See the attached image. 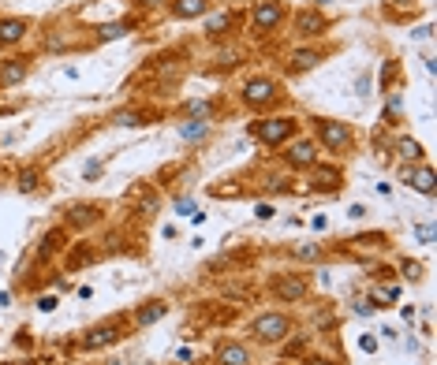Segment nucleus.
<instances>
[{"label":"nucleus","instance_id":"nucleus-1","mask_svg":"<svg viewBox=\"0 0 437 365\" xmlns=\"http://www.w3.org/2000/svg\"><path fill=\"white\" fill-rule=\"evenodd\" d=\"M311 138H314L318 149H326V153H333V157L355 153V127L344 123V120H333V115H314Z\"/></svg>","mask_w":437,"mask_h":365},{"label":"nucleus","instance_id":"nucleus-2","mask_svg":"<svg viewBox=\"0 0 437 365\" xmlns=\"http://www.w3.org/2000/svg\"><path fill=\"white\" fill-rule=\"evenodd\" d=\"M239 101H243V108L254 112V115H269V108H277V105L284 101L281 82H277V78H269V75H254V78L243 82Z\"/></svg>","mask_w":437,"mask_h":365},{"label":"nucleus","instance_id":"nucleus-3","mask_svg":"<svg viewBox=\"0 0 437 365\" xmlns=\"http://www.w3.org/2000/svg\"><path fill=\"white\" fill-rule=\"evenodd\" d=\"M247 130H251V138L258 145L281 149L284 142H291V138L299 135V120H296V115H258Z\"/></svg>","mask_w":437,"mask_h":365},{"label":"nucleus","instance_id":"nucleus-4","mask_svg":"<svg viewBox=\"0 0 437 365\" xmlns=\"http://www.w3.org/2000/svg\"><path fill=\"white\" fill-rule=\"evenodd\" d=\"M288 19V4H281V0H258V4H251L247 11V34L251 38H269L277 26H284Z\"/></svg>","mask_w":437,"mask_h":365},{"label":"nucleus","instance_id":"nucleus-5","mask_svg":"<svg viewBox=\"0 0 437 365\" xmlns=\"http://www.w3.org/2000/svg\"><path fill=\"white\" fill-rule=\"evenodd\" d=\"M251 331H254V339H258V343L277 346V343H284V339L291 336V331H296V324H291L288 313L269 309V313H258V317L251 321Z\"/></svg>","mask_w":437,"mask_h":365},{"label":"nucleus","instance_id":"nucleus-6","mask_svg":"<svg viewBox=\"0 0 437 365\" xmlns=\"http://www.w3.org/2000/svg\"><path fill=\"white\" fill-rule=\"evenodd\" d=\"M329 30H333V19L314 4H306L291 15V34H296V41H318V38H326Z\"/></svg>","mask_w":437,"mask_h":365},{"label":"nucleus","instance_id":"nucleus-7","mask_svg":"<svg viewBox=\"0 0 437 365\" xmlns=\"http://www.w3.org/2000/svg\"><path fill=\"white\" fill-rule=\"evenodd\" d=\"M124 324H127V317H116V321H101V324L86 328V331H83V339H79V351L94 354V351H105V346L120 343V339L127 336V331H124Z\"/></svg>","mask_w":437,"mask_h":365},{"label":"nucleus","instance_id":"nucleus-8","mask_svg":"<svg viewBox=\"0 0 437 365\" xmlns=\"http://www.w3.org/2000/svg\"><path fill=\"white\" fill-rule=\"evenodd\" d=\"M269 294L277 298V302H306V298H311V279L303 272H273Z\"/></svg>","mask_w":437,"mask_h":365},{"label":"nucleus","instance_id":"nucleus-9","mask_svg":"<svg viewBox=\"0 0 437 365\" xmlns=\"http://www.w3.org/2000/svg\"><path fill=\"white\" fill-rule=\"evenodd\" d=\"M318 157H321V149L314 145V138H311V135H296L291 142H284V153H281V160L288 164V172L314 168Z\"/></svg>","mask_w":437,"mask_h":365},{"label":"nucleus","instance_id":"nucleus-10","mask_svg":"<svg viewBox=\"0 0 437 365\" xmlns=\"http://www.w3.org/2000/svg\"><path fill=\"white\" fill-rule=\"evenodd\" d=\"M101 205H94V202H75L68 205V212H64V227L68 231H90L94 224H101Z\"/></svg>","mask_w":437,"mask_h":365},{"label":"nucleus","instance_id":"nucleus-11","mask_svg":"<svg viewBox=\"0 0 437 365\" xmlns=\"http://www.w3.org/2000/svg\"><path fill=\"white\" fill-rule=\"evenodd\" d=\"M344 187V168L340 164H314L311 168V190L314 194H336Z\"/></svg>","mask_w":437,"mask_h":365},{"label":"nucleus","instance_id":"nucleus-12","mask_svg":"<svg viewBox=\"0 0 437 365\" xmlns=\"http://www.w3.org/2000/svg\"><path fill=\"white\" fill-rule=\"evenodd\" d=\"M26 34H30V19H23V15H0V48L23 45Z\"/></svg>","mask_w":437,"mask_h":365},{"label":"nucleus","instance_id":"nucleus-13","mask_svg":"<svg viewBox=\"0 0 437 365\" xmlns=\"http://www.w3.org/2000/svg\"><path fill=\"white\" fill-rule=\"evenodd\" d=\"M239 23H243V15L232 11V8H224V11L214 15V19H206V38H209V41H224V38L236 34Z\"/></svg>","mask_w":437,"mask_h":365},{"label":"nucleus","instance_id":"nucleus-14","mask_svg":"<svg viewBox=\"0 0 437 365\" xmlns=\"http://www.w3.org/2000/svg\"><path fill=\"white\" fill-rule=\"evenodd\" d=\"M326 48H314V45H303V48H288V71H311L318 63H326Z\"/></svg>","mask_w":437,"mask_h":365},{"label":"nucleus","instance_id":"nucleus-15","mask_svg":"<svg viewBox=\"0 0 437 365\" xmlns=\"http://www.w3.org/2000/svg\"><path fill=\"white\" fill-rule=\"evenodd\" d=\"M161 317H169V302H165V298H150V302H142V306L131 313V324H135V328H150V324H157Z\"/></svg>","mask_w":437,"mask_h":365},{"label":"nucleus","instance_id":"nucleus-16","mask_svg":"<svg viewBox=\"0 0 437 365\" xmlns=\"http://www.w3.org/2000/svg\"><path fill=\"white\" fill-rule=\"evenodd\" d=\"M60 250H68V227H53V231H45L41 242H38V261H53Z\"/></svg>","mask_w":437,"mask_h":365},{"label":"nucleus","instance_id":"nucleus-17","mask_svg":"<svg viewBox=\"0 0 437 365\" xmlns=\"http://www.w3.org/2000/svg\"><path fill=\"white\" fill-rule=\"evenodd\" d=\"M30 75V60L23 56H11V60H4L0 63V90H11V86H19V82Z\"/></svg>","mask_w":437,"mask_h":365},{"label":"nucleus","instance_id":"nucleus-18","mask_svg":"<svg viewBox=\"0 0 437 365\" xmlns=\"http://www.w3.org/2000/svg\"><path fill=\"white\" fill-rule=\"evenodd\" d=\"M214 361H217V365H251V351H247V343L224 339V343L217 346Z\"/></svg>","mask_w":437,"mask_h":365},{"label":"nucleus","instance_id":"nucleus-19","mask_svg":"<svg viewBox=\"0 0 437 365\" xmlns=\"http://www.w3.org/2000/svg\"><path fill=\"white\" fill-rule=\"evenodd\" d=\"M165 4H169V15H172V19H180V23L202 19V15L209 11V0H165Z\"/></svg>","mask_w":437,"mask_h":365},{"label":"nucleus","instance_id":"nucleus-20","mask_svg":"<svg viewBox=\"0 0 437 365\" xmlns=\"http://www.w3.org/2000/svg\"><path fill=\"white\" fill-rule=\"evenodd\" d=\"M403 179H408V187H415L418 194H423V197H433V168H430V164H411V168L408 172H403Z\"/></svg>","mask_w":437,"mask_h":365},{"label":"nucleus","instance_id":"nucleus-21","mask_svg":"<svg viewBox=\"0 0 437 365\" xmlns=\"http://www.w3.org/2000/svg\"><path fill=\"white\" fill-rule=\"evenodd\" d=\"M154 115L146 112V108H116L109 115V123H116V127H146Z\"/></svg>","mask_w":437,"mask_h":365},{"label":"nucleus","instance_id":"nucleus-22","mask_svg":"<svg viewBox=\"0 0 437 365\" xmlns=\"http://www.w3.org/2000/svg\"><path fill=\"white\" fill-rule=\"evenodd\" d=\"M396 157L400 160H408V164H423V157H426V149H423V142H415V138H396Z\"/></svg>","mask_w":437,"mask_h":365},{"label":"nucleus","instance_id":"nucleus-23","mask_svg":"<svg viewBox=\"0 0 437 365\" xmlns=\"http://www.w3.org/2000/svg\"><path fill=\"white\" fill-rule=\"evenodd\" d=\"M176 135L184 142H202V138H209V120H184L176 127Z\"/></svg>","mask_w":437,"mask_h":365},{"label":"nucleus","instance_id":"nucleus-24","mask_svg":"<svg viewBox=\"0 0 437 365\" xmlns=\"http://www.w3.org/2000/svg\"><path fill=\"white\" fill-rule=\"evenodd\" d=\"M131 26H135L131 19H124V23H101V26L94 30V34H97V41H116V38H124Z\"/></svg>","mask_w":437,"mask_h":365},{"label":"nucleus","instance_id":"nucleus-25","mask_svg":"<svg viewBox=\"0 0 437 365\" xmlns=\"http://www.w3.org/2000/svg\"><path fill=\"white\" fill-rule=\"evenodd\" d=\"M97 261V250L90 242H83V246H71V257H68V272L71 269H79V264H94Z\"/></svg>","mask_w":437,"mask_h":365},{"label":"nucleus","instance_id":"nucleus-26","mask_svg":"<svg viewBox=\"0 0 437 365\" xmlns=\"http://www.w3.org/2000/svg\"><path fill=\"white\" fill-rule=\"evenodd\" d=\"M321 257H326V246L321 242H303L291 250V261H321Z\"/></svg>","mask_w":437,"mask_h":365},{"label":"nucleus","instance_id":"nucleus-27","mask_svg":"<svg viewBox=\"0 0 437 365\" xmlns=\"http://www.w3.org/2000/svg\"><path fill=\"white\" fill-rule=\"evenodd\" d=\"M180 115H187V120H209L214 115V101H187Z\"/></svg>","mask_w":437,"mask_h":365},{"label":"nucleus","instance_id":"nucleus-28","mask_svg":"<svg viewBox=\"0 0 437 365\" xmlns=\"http://www.w3.org/2000/svg\"><path fill=\"white\" fill-rule=\"evenodd\" d=\"M266 190L269 194H291V190H296V179H291V175H269Z\"/></svg>","mask_w":437,"mask_h":365},{"label":"nucleus","instance_id":"nucleus-29","mask_svg":"<svg viewBox=\"0 0 437 365\" xmlns=\"http://www.w3.org/2000/svg\"><path fill=\"white\" fill-rule=\"evenodd\" d=\"M38 182H41V172H38V168H26V172H19L15 187H19L23 194H34V190H38Z\"/></svg>","mask_w":437,"mask_h":365},{"label":"nucleus","instance_id":"nucleus-30","mask_svg":"<svg viewBox=\"0 0 437 365\" xmlns=\"http://www.w3.org/2000/svg\"><path fill=\"white\" fill-rule=\"evenodd\" d=\"M45 48H49V53H68V48H75V41L64 34V30H56V34L45 38Z\"/></svg>","mask_w":437,"mask_h":365},{"label":"nucleus","instance_id":"nucleus-31","mask_svg":"<svg viewBox=\"0 0 437 365\" xmlns=\"http://www.w3.org/2000/svg\"><path fill=\"white\" fill-rule=\"evenodd\" d=\"M400 105H403V97L396 90H388V105H385V115H388V123H396L400 120Z\"/></svg>","mask_w":437,"mask_h":365},{"label":"nucleus","instance_id":"nucleus-32","mask_svg":"<svg viewBox=\"0 0 437 365\" xmlns=\"http://www.w3.org/2000/svg\"><path fill=\"white\" fill-rule=\"evenodd\" d=\"M303 351H306V336H296V339L288 336V343H284V358H303Z\"/></svg>","mask_w":437,"mask_h":365},{"label":"nucleus","instance_id":"nucleus-33","mask_svg":"<svg viewBox=\"0 0 437 365\" xmlns=\"http://www.w3.org/2000/svg\"><path fill=\"white\" fill-rule=\"evenodd\" d=\"M400 75H403V71H400V63H396V60H388V63H385V78H381V90H388V86H393V82H396Z\"/></svg>","mask_w":437,"mask_h":365},{"label":"nucleus","instance_id":"nucleus-34","mask_svg":"<svg viewBox=\"0 0 437 365\" xmlns=\"http://www.w3.org/2000/svg\"><path fill=\"white\" fill-rule=\"evenodd\" d=\"M400 276L403 279H418V276H423V264H418V261H403L400 264Z\"/></svg>","mask_w":437,"mask_h":365},{"label":"nucleus","instance_id":"nucleus-35","mask_svg":"<svg viewBox=\"0 0 437 365\" xmlns=\"http://www.w3.org/2000/svg\"><path fill=\"white\" fill-rule=\"evenodd\" d=\"M355 242H359V246H388V235H385V231H374V235H359V239H355Z\"/></svg>","mask_w":437,"mask_h":365},{"label":"nucleus","instance_id":"nucleus-36","mask_svg":"<svg viewBox=\"0 0 437 365\" xmlns=\"http://www.w3.org/2000/svg\"><path fill=\"white\" fill-rule=\"evenodd\" d=\"M415 239L423 242V246H430L433 242V227L430 224H415Z\"/></svg>","mask_w":437,"mask_h":365},{"label":"nucleus","instance_id":"nucleus-37","mask_svg":"<svg viewBox=\"0 0 437 365\" xmlns=\"http://www.w3.org/2000/svg\"><path fill=\"white\" fill-rule=\"evenodd\" d=\"M239 63H243V53H236V48L232 53H221V68H239Z\"/></svg>","mask_w":437,"mask_h":365},{"label":"nucleus","instance_id":"nucleus-38","mask_svg":"<svg viewBox=\"0 0 437 365\" xmlns=\"http://www.w3.org/2000/svg\"><path fill=\"white\" fill-rule=\"evenodd\" d=\"M273 212H277V209H273L269 202H258V205H254V217H258V220H273Z\"/></svg>","mask_w":437,"mask_h":365},{"label":"nucleus","instance_id":"nucleus-39","mask_svg":"<svg viewBox=\"0 0 437 365\" xmlns=\"http://www.w3.org/2000/svg\"><path fill=\"white\" fill-rule=\"evenodd\" d=\"M359 351L374 354V351H378V336H363V339H359Z\"/></svg>","mask_w":437,"mask_h":365},{"label":"nucleus","instance_id":"nucleus-40","mask_svg":"<svg viewBox=\"0 0 437 365\" xmlns=\"http://www.w3.org/2000/svg\"><path fill=\"white\" fill-rule=\"evenodd\" d=\"M303 365H340L333 358H318V354H303Z\"/></svg>","mask_w":437,"mask_h":365},{"label":"nucleus","instance_id":"nucleus-41","mask_svg":"<svg viewBox=\"0 0 437 365\" xmlns=\"http://www.w3.org/2000/svg\"><path fill=\"white\" fill-rule=\"evenodd\" d=\"M38 309H41V313L56 309V294H41V298H38Z\"/></svg>","mask_w":437,"mask_h":365},{"label":"nucleus","instance_id":"nucleus-42","mask_svg":"<svg viewBox=\"0 0 437 365\" xmlns=\"http://www.w3.org/2000/svg\"><path fill=\"white\" fill-rule=\"evenodd\" d=\"M97 172H101V160H90L83 168V179H97Z\"/></svg>","mask_w":437,"mask_h":365},{"label":"nucleus","instance_id":"nucleus-43","mask_svg":"<svg viewBox=\"0 0 437 365\" xmlns=\"http://www.w3.org/2000/svg\"><path fill=\"white\" fill-rule=\"evenodd\" d=\"M355 86H359V97H366V93H370V75H359V82H355Z\"/></svg>","mask_w":437,"mask_h":365},{"label":"nucleus","instance_id":"nucleus-44","mask_svg":"<svg viewBox=\"0 0 437 365\" xmlns=\"http://www.w3.org/2000/svg\"><path fill=\"white\" fill-rule=\"evenodd\" d=\"M4 306H11V294H8V291H0V309H4Z\"/></svg>","mask_w":437,"mask_h":365},{"label":"nucleus","instance_id":"nucleus-45","mask_svg":"<svg viewBox=\"0 0 437 365\" xmlns=\"http://www.w3.org/2000/svg\"><path fill=\"white\" fill-rule=\"evenodd\" d=\"M0 365H34V361H0Z\"/></svg>","mask_w":437,"mask_h":365},{"label":"nucleus","instance_id":"nucleus-46","mask_svg":"<svg viewBox=\"0 0 437 365\" xmlns=\"http://www.w3.org/2000/svg\"><path fill=\"white\" fill-rule=\"evenodd\" d=\"M157 4H165V0H157Z\"/></svg>","mask_w":437,"mask_h":365}]
</instances>
